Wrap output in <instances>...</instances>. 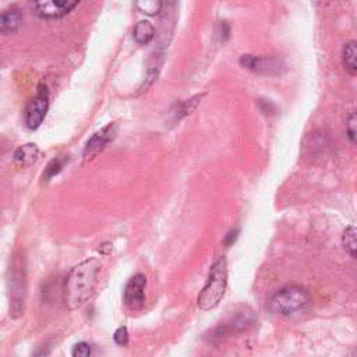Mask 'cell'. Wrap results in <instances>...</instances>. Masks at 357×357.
<instances>
[{
  "label": "cell",
  "instance_id": "ba28073f",
  "mask_svg": "<svg viewBox=\"0 0 357 357\" xmlns=\"http://www.w3.org/2000/svg\"><path fill=\"white\" fill-rule=\"evenodd\" d=\"M116 124L114 123H110L107 124L106 127H103L102 130L96 131L89 139L88 142L85 144V148H84V152H82V156H84V160L85 162H89L92 160L93 158H96L106 146L110 141H113V138L116 137Z\"/></svg>",
  "mask_w": 357,
  "mask_h": 357
},
{
  "label": "cell",
  "instance_id": "44dd1931",
  "mask_svg": "<svg viewBox=\"0 0 357 357\" xmlns=\"http://www.w3.org/2000/svg\"><path fill=\"white\" fill-rule=\"evenodd\" d=\"M237 234H238V229L230 230V231L226 234V237H225V244H226V245H230V244L237 238Z\"/></svg>",
  "mask_w": 357,
  "mask_h": 357
},
{
  "label": "cell",
  "instance_id": "52a82bcc",
  "mask_svg": "<svg viewBox=\"0 0 357 357\" xmlns=\"http://www.w3.org/2000/svg\"><path fill=\"white\" fill-rule=\"evenodd\" d=\"M145 284L146 276L144 273H135L126 283L123 298L130 310H139L145 304Z\"/></svg>",
  "mask_w": 357,
  "mask_h": 357
},
{
  "label": "cell",
  "instance_id": "5b68a950",
  "mask_svg": "<svg viewBox=\"0 0 357 357\" xmlns=\"http://www.w3.org/2000/svg\"><path fill=\"white\" fill-rule=\"evenodd\" d=\"M49 98L50 93L47 86L45 84H40L35 96L29 99L25 107V124L28 128L35 130L42 124L49 109Z\"/></svg>",
  "mask_w": 357,
  "mask_h": 357
},
{
  "label": "cell",
  "instance_id": "9c48e42d",
  "mask_svg": "<svg viewBox=\"0 0 357 357\" xmlns=\"http://www.w3.org/2000/svg\"><path fill=\"white\" fill-rule=\"evenodd\" d=\"M241 66L247 67L259 74H279L280 68L283 67L280 60L278 59H268V57H255L251 54H244L240 60Z\"/></svg>",
  "mask_w": 357,
  "mask_h": 357
},
{
  "label": "cell",
  "instance_id": "9a60e30c",
  "mask_svg": "<svg viewBox=\"0 0 357 357\" xmlns=\"http://www.w3.org/2000/svg\"><path fill=\"white\" fill-rule=\"evenodd\" d=\"M135 6L142 14L153 17L162 11L163 0H137Z\"/></svg>",
  "mask_w": 357,
  "mask_h": 357
},
{
  "label": "cell",
  "instance_id": "4fadbf2b",
  "mask_svg": "<svg viewBox=\"0 0 357 357\" xmlns=\"http://www.w3.org/2000/svg\"><path fill=\"white\" fill-rule=\"evenodd\" d=\"M343 66L350 74L357 75V40H351L344 45Z\"/></svg>",
  "mask_w": 357,
  "mask_h": 357
},
{
  "label": "cell",
  "instance_id": "8fae6325",
  "mask_svg": "<svg viewBox=\"0 0 357 357\" xmlns=\"http://www.w3.org/2000/svg\"><path fill=\"white\" fill-rule=\"evenodd\" d=\"M21 22H22V17L18 10H15V8L7 10L0 17V31L4 35L14 33L20 29Z\"/></svg>",
  "mask_w": 357,
  "mask_h": 357
},
{
  "label": "cell",
  "instance_id": "7c38bea8",
  "mask_svg": "<svg viewBox=\"0 0 357 357\" xmlns=\"http://www.w3.org/2000/svg\"><path fill=\"white\" fill-rule=\"evenodd\" d=\"M132 38L138 45H148L155 38V26L146 21H138L132 29Z\"/></svg>",
  "mask_w": 357,
  "mask_h": 357
},
{
  "label": "cell",
  "instance_id": "6da1fadb",
  "mask_svg": "<svg viewBox=\"0 0 357 357\" xmlns=\"http://www.w3.org/2000/svg\"><path fill=\"white\" fill-rule=\"evenodd\" d=\"M100 269V262L96 258H89L70 271L64 287V301L68 310L81 308L92 297L99 283Z\"/></svg>",
  "mask_w": 357,
  "mask_h": 357
},
{
  "label": "cell",
  "instance_id": "30bf717a",
  "mask_svg": "<svg viewBox=\"0 0 357 357\" xmlns=\"http://www.w3.org/2000/svg\"><path fill=\"white\" fill-rule=\"evenodd\" d=\"M14 160L22 167L33 165L39 158V148L35 144H25L14 151Z\"/></svg>",
  "mask_w": 357,
  "mask_h": 357
},
{
  "label": "cell",
  "instance_id": "5bb4252c",
  "mask_svg": "<svg viewBox=\"0 0 357 357\" xmlns=\"http://www.w3.org/2000/svg\"><path fill=\"white\" fill-rule=\"evenodd\" d=\"M342 244L350 257L357 258V227L350 226L343 231Z\"/></svg>",
  "mask_w": 357,
  "mask_h": 357
},
{
  "label": "cell",
  "instance_id": "ffe728a7",
  "mask_svg": "<svg viewBox=\"0 0 357 357\" xmlns=\"http://www.w3.org/2000/svg\"><path fill=\"white\" fill-rule=\"evenodd\" d=\"M113 339L119 346H126L128 343V331H127V328L126 326L117 328L114 335H113Z\"/></svg>",
  "mask_w": 357,
  "mask_h": 357
},
{
  "label": "cell",
  "instance_id": "ac0fdd59",
  "mask_svg": "<svg viewBox=\"0 0 357 357\" xmlns=\"http://www.w3.org/2000/svg\"><path fill=\"white\" fill-rule=\"evenodd\" d=\"M346 131L353 144L357 145V112L351 113L346 123Z\"/></svg>",
  "mask_w": 357,
  "mask_h": 357
},
{
  "label": "cell",
  "instance_id": "d6986e66",
  "mask_svg": "<svg viewBox=\"0 0 357 357\" xmlns=\"http://www.w3.org/2000/svg\"><path fill=\"white\" fill-rule=\"evenodd\" d=\"M91 353H92V349L86 342L77 343L71 350V356H74V357H88V356H91Z\"/></svg>",
  "mask_w": 357,
  "mask_h": 357
},
{
  "label": "cell",
  "instance_id": "277c9868",
  "mask_svg": "<svg viewBox=\"0 0 357 357\" xmlns=\"http://www.w3.org/2000/svg\"><path fill=\"white\" fill-rule=\"evenodd\" d=\"M8 289L11 315L14 318L24 314L25 301V269L20 258H14L8 269Z\"/></svg>",
  "mask_w": 357,
  "mask_h": 357
},
{
  "label": "cell",
  "instance_id": "8992f818",
  "mask_svg": "<svg viewBox=\"0 0 357 357\" xmlns=\"http://www.w3.org/2000/svg\"><path fill=\"white\" fill-rule=\"evenodd\" d=\"M81 0H33L35 11L40 18L56 20L71 13Z\"/></svg>",
  "mask_w": 357,
  "mask_h": 357
},
{
  "label": "cell",
  "instance_id": "2e32d148",
  "mask_svg": "<svg viewBox=\"0 0 357 357\" xmlns=\"http://www.w3.org/2000/svg\"><path fill=\"white\" fill-rule=\"evenodd\" d=\"M64 163H66V158H64V156L52 159V160L47 163V166L45 167L43 173H42V181H43V183H47V181L52 180L56 174H59V173L61 172Z\"/></svg>",
  "mask_w": 357,
  "mask_h": 357
},
{
  "label": "cell",
  "instance_id": "7a4b0ae2",
  "mask_svg": "<svg viewBox=\"0 0 357 357\" xmlns=\"http://www.w3.org/2000/svg\"><path fill=\"white\" fill-rule=\"evenodd\" d=\"M227 283V264L225 257H219L211 266L208 280L198 294V307L204 311L215 308L226 290Z\"/></svg>",
  "mask_w": 357,
  "mask_h": 357
},
{
  "label": "cell",
  "instance_id": "e0dca14e",
  "mask_svg": "<svg viewBox=\"0 0 357 357\" xmlns=\"http://www.w3.org/2000/svg\"><path fill=\"white\" fill-rule=\"evenodd\" d=\"M202 96L204 95H197V96H194L191 99H187V100L178 103L177 105V110H176V119H181V117L190 114L197 107V105H198V102H199V99Z\"/></svg>",
  "mask_w": 357,
  "mask_h": 357
},
{
  "label": "cell",
  "instance_id": "3957f363",
  "mask_svg": "<svg viewBox=\"0 0 357 357\" xmlns=\"http://www.w3.org/2000/svg\"><path fill=\"white\" fill-rule=\"evenodd\" d=\"M310 294L300 286H287L276 291L268 301V310L276 315H294L307 308Z\"/></svg>",
  "mask_w": 357,
  "mask_h": 357
}]
</instances>
